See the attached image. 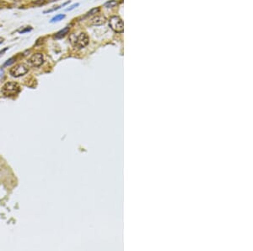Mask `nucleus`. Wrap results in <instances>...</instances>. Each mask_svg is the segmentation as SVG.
<instances>
[{"label": "nucleus", "instance_id": "1", "mask_svg": "<svg viewBox=\"0 0 253 251\" xmlns=\"http://www.w3.org/2000/svg\"><path fill=\"white\" fill-rule=\"evenodd\" d=\"M70 42L73 47L81 49L89 44V37L85 33L81 32L78 35L73 34L70 36Z\"/></svg>", "mask_w": 253, "mask_h": 251}, {"label": "nucleus", "instance_id": "2", "mask_svg": "<svg viewBox=\"0 0 253 251\" xmlns=\"http://www.w3.org/2000/svg\"><path fill=\"white\" fill-rule=\"evenodd\" d=\"M19 85L15 82H8L6 83L2 88V92L6 97H12L19 92Z\"/></svg>", "mask_w": 253, "mask_h": 251}, {"label": "nucleus", "instance_id": "3", "mask_svg": "<svg viewBox=\"0 0 253 251\" xmlns=\"http://www.w3.org/2000/svg\"><path fill=\"white\" fill-rule=\"evenodd\" d=\"M28 70H29V68L27 67L26 65L24 64H19L15 65L14 67L11 68L9 73L13 77L18 78V77L24 75L28 72Z\"/></svg>", "mask_w": 253, "mask_h": 251}, {"label": "nucleus", "instance_id": "4", "mask_svg": "<svg viewBox=\"0 0 253 251\" xmlns=\"http://www.w3.org/2000/svg\"><path fill=\"white\" fill-rule=\"evenodd\" d=\"M109 25L115 32L121 33L123 31V22L118 16H112L109 20Z\"/></svg>", "mask_w": 253, "mask_h": 251}, {"label": "nucleus", "instance_id": "5", "mask_svg": "<svg viewBox=\"0 0 253 251\" xmlns=\"http://www.w3.org/2000/svg\"><path fill=\"white\" fill-rule=\"evenodd\" d=\"M28 62L30 63V64H31L34 67H39L44 62L43 55L40 53L33 54L32 56L28 59Z\"/></svg>", "mask_w": 253, "mask_h": 251}, {"label": "nucleus", "instance_id": "6", "mask_svg": "<svg viewBox=\"0 0 253 251\" xmlns=\"http://www.w3.org/2000/svg\"><path fill=\"white\" fill-rule=\"evenodd\" d=\"M105 18L103 15H96L91 20V24L93 25H101L105 24Z\"/></svg>", "mask_w": 253, "mask_h": 251}, {"label": "nucleus", "instance_id": "7", "mask_svg": "<svg viewBox=\"0 0 253 251\" xmlns=\"http://www.w3.org/2000/svg\"><path fill=\"white\" fill-rule=\"evenodd\" d=\"M68 32H69V27H65V28H63L62 30L59 31L55 35L54 37L56 38V39H61V38L64 37L65 36L67 35Z\"/></svg>", "mask_w": 253, "mask_h": 251}, {"label": "nucleus", "instance_id": "8", "mask_svg": "<svg viewBox=\"0 0 253 251\" xmlns=\"http://www.w3.org/2000/svg\"><path fill=\"white\" fill-rule=\"evenodd\" d=\"M116 5H117V2H116V0H110V1L106 2L104 6H105V8H113Z\"/></svg>", "mask_w": 253, "mask_h": 251}, {"label": "nucleus", "instance_id": "9", "mask_svg": "<svg viewBox=\"0 0 253 251\" xmlns=\"http://www.w3.org/2000/svg\"><path fill=\"white\" fill-rule=\"evenodd\" d=\"M65 17L64 14H57V15H56V16H54L52 19L51 20V23H54V22H57L59 21V20H62L63 18Z\"/></svg>", "mask_w": 253, "mask_h": 251}, {"label": "nucleus", "instance_id": "10", "mask_svg": "<svg viewBox=\"0 0 253 251\" xmlns=\"http://www.w3.org/2000/svg\"><path fill=\"white\" fill-rule=\"evenodd\" d=\"M14 61H15V58H11V59H8L5 63H4V64H3V67H7V66H9V65L12 64L13 63H14Z\"/></svg>", "mask_w": 253, "mask_h": 251}, {"label": "nucleus", "instance_id": "11", "mask_svg": "<svg viewBox=\"0 0 253 251\" xmlns=\"http://www.w3.org/2000/svg\"><path fill=\"white\" fill-rule=\"evenodd\" d=\"M99 11H100V8H92L91 10H89V12H88V14H87V15H92V14H95L98 13Z\"/></svg>", "mask_w": 253, "mask_h": 251}, {"label": "nucleus", "instance_id": "12", "mask_svg": "<svg viewBox=\"0 0 253 251\" xmlns=\"http://www.w3.org/2000/svg\"><path fill=\"white\" fill-rule=\"evenodd\" d=\"M8 4L6 2H4V1H0V8H6V7H8Z\"/></svg>", "mask_w": 253, "mask_h": 251}, {"label": "nucleus", "instance_id": "13", "mask_svg": "<svg viewBox=\"0 0 253 251\" xmlns=\"http://www.w3.org/2000/svg\"><path fill=\"white\" fill-rule=\"evenodd\" d=\"M58 8H60L59 6H58V7H55V8H51V9H48V10L44 11V14L50 13V12H52V11H54V10H57V9H58Z\"/></svg>", "mask_w": 253, "mask_h": 251}, {"label": "nucleus", "instance_id": "14", "mask_svg": "<svg viewBox=\"0 0 253 251\" xmlns=\"http://www.w3.org/2000/svg\"><path fill=\"white\" fill-rule=\"evenodd\" d=\"M3 77H4V70H3V69L0 68V80H2Z\"/></svg>", "mask_w": 253, "mask_h": 251}, {"label": "nucleus", "instance_id": "15", "mask_svg": "<svg viewBox=\"0 0 253 251\" xmlns=\"http://www.w3.org/2000/svg\"><path fill=\"white\" fill-rule=\"evenodd\" d=\"M77 6H78V3H75V4H73V5L70 6V8H67V9H66V10H67V11L72 10V9H73V8H75L76 7H77Z\"/></svg>", "mask_w": 253, "mask_h": 251}, {"label": "nucleus", "instance_id": "16", "mask_svg": "<svg viewBox=\"0 0 253 251\" xmlns=\"http://www.w3.org/2000/svg\"><path fill=\"white\" fill-rule=\"evenodd\" d=\"M44 3H45V0H39V1L34 2L33 3H35V4H43Z\"/></svg>", "mask_w": 253, "mask_h": 251}, {"label": "nucleus", "instance_id": "17", "mask_svg": "<svg viewBox=\"0 0 253 251\" xmlns=\"http://www.w3.org/2000/svg\"><path fill=\"white\" fill-rule=\"evenodd\" d=\"M8 49V47H5V48L3 49L2 51H0V57H1V56H3V53H5V52L7 51Z\"/></svg>", "mask_w": 253, "mask_h": 251}, {"label": "nucleus", "instance_id": "18", "mask_svg": "<svg viewBox=\"0 0 253 251\" xmlns=\"http://www.w3.org/2000/svg\"><path fill=\"white\" fill-rule=\"evenodd\" d=\"M31 31V28H27V29H24V31H20L19 32L24 33V32H28V31Z\"/></svg>", "mask_w": 253, "mask_h": 251}, {"label": "nucleus", "instance_id": "19", "mask_svg": "<svg viewBox=\"0 0 253 251\" xmlns=\"http://www.w3.org/2000/svg\"><path fill=\"white\" fill-rule=\"evenodd\" d=\"M54 1H57V0H48L49 3H51V2H54Z\"/></svg>", "mask_w": 253, "mask_h": 251}]
</instances>
